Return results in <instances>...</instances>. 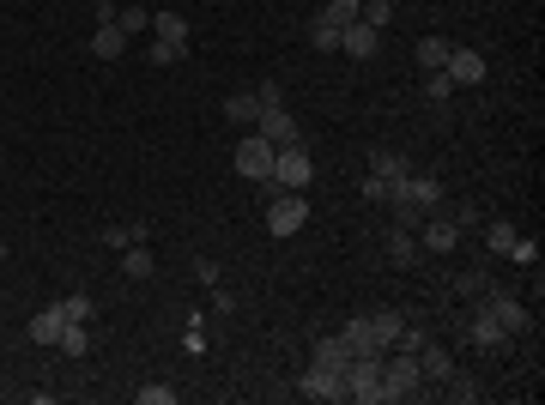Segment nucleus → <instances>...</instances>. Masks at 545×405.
<instances>
[{
    "instance_id": "nucleus-42",
    "label": "nucleus",
    "mask_w": 545,
    "mask_h": 405,
    "mask_svg": "<svg viewBox=\"0 0 545 405\" xmlns=\"http://www.w3.org/2000/svg\"><path fill=\"white\" fill-rule=\"evenodd\" d=\"M0 261H6V243H0Z\"/></svg>"
},
{
    "instance_id": "nucleus-5",
    "label": "nucleus",
    "mask_w": 545,
    "mask_h": 405,
    "mask_svg": "<svg viewBox=\"0 0 545 405\" xmlns=\"http://www.w3.org/2000/svg\"><path fill=\"white\" fill-rule=\"evenodd\" d=\"M273 152H279V145H267L261 133H242V145H237V176H249V182H273Z\"/></svg>"
},
{
    "instance_id": "nucleus-30",
    "label": "nucleus",
    "mask_w": 545,
    "mask_h": 405,
    "mask_svg": "<svg viewBox=\"0 0 545 405\" xmlns=\"http://www.w3.org/2000/svg\"><path fill=\"white\" fill-rule=\"evenodd\" d=\"M146 55H152L158 67H176L182 55H188V42H164V37H152V42H146Z\"/></svg>"
},
{
    "instance_id": "nucleus-35",
    "label": "nucleus",
    "mask_w": 545,
    "mask_h": 405,
    "mask_svg": "<svg viewBox=\"0 0 545 405\" xmlns=\"http://www.w3.org/2000/svg\"><path fill=\"white\" fill-rule=\"evenodd\" d=\"M61 315H67V321H91V297H85V290L61 297Z\"/></svg>"
},
{
    "instance_id": "nucleus-8",
    "label": "nucleus",
    "mask_w": 545,
    "mask_h": 405,
    "mask_svg": "<svg viewBox=\"0 0 545 405\" xmlns=\"http://www.w3.org/2000/svg\"><path fill=\"white\" fill-rule=\"evenodd\" d=\"M455 243H461V224L448 218V212H443V218L430 212V218L418 224V248H430V254H448V248H455Z\"/></svg>"
},
{
    "instance_id": "nucleus-25",
    "label": "nucleus",
    "mask_w": 545,
    "mask_h": 405,
    "mask_svg": "<svg viewBox=\"0 0 545 405\" xmlns=\"http://www.w3.org/2000/svg\"><path fill=\"white\" fill-rule=\"evenodd\" d=\"M340 339L352 345V357H363V351H382V345L370 339V321H363V315H358V321H345V327H340Z\"/></svg>"
},
{
    "instance_id": "nucleus-37",
    "label": "nucleus",
    "mask_w": 545,
    "mask_h": 405,
    "mask_svg": "<svg viewBox=\"0 0 545 405\" xmlns=\"http://www.w3.org/2000/svg\"><path fill=\"white\" fill-rule=\"evenodd\" d=\"M358 194H363L370 206H388V200H394V188H388L382 176H363V188H358Z\"/></svg>"
},
{
    "instance_id": "nucleus-6",
    "label": "nucleus",
    "mask_w": 545,
    "mask_h": 405,
    "mask_svg": "<svg viewBox=\"0 0 545 405\" xmlns=\"http://www.w3.org/2000/svg\"><path fill=\"white\" fill-rule=\"evenodd\" d=\"M255 133H261L267 145H303V133H297V115H291L285 103H267L261 115H255Z\"/></svg>"
},
{
    "instance_id": "nucleus-10",
    "label": "nucleus",
    "mask_w": 545,
    "mask_h": 405,
    "mask_svg": "<svg viewBox=\"0 0 545 405\" xmlns=\"http://www.w3.org/2000/svg\"><path fill=\"white\" fill-rule=\"evenodd\" d=\"M297 393H303V400H345V375H334V369L315 364V369L297 382Z\"/></svg>"
},
{
    "instance_id": "nucleus-23",
    "label": "nucleus",
    "mask_w": 545,
    "mask_h": 405,
    "mask_svg": "<svg viewBox=\"0 0 545 405\" xmlns=\"http://www.w3.org/2000/svg\"><path fill=\"white\" fill-rule=\"evenodd\" d=\"M55 351L85 357V351H91V327H85V321H67V327H61V339H55Z\"/></svg>"
},
{
    "instance_id": "nucleus-4",
    "label": "nucleus",
    "mask_w": 545,
    "mask_h": 405,
    "mask_svg": "<svg viewBox=\"0 0 545 405\" xmlns=\"http://www.w3.org/2000/svg\"><path fill=\"white\" fill-rule=\"evenodd\" d=\"M303 224H309V200H303L297 188H279V200L267 206V230L273 236H297Z\"/></svg>"
},
{
    "instance_id": "nucleus-14",
    "label": "nucleus",
    "mask_w": 545,
    "mask_h": 405,
    "mask_svg": "<svg viewBox=\"0 0 545 405\" xmlns=\"http://www.w3.org/2000/svg\"><path fill=\"white\" fill-rule=\"evenodd\" d=\"M473 345H479V351H497V345H509V333L497 327V315H491V308H479V315H473Z\"/></svg>"
},
{
    "instance_id": "nucleus-18",
    "label": "nucleus",
    "mask_w": 545,
    "mask_h": 405,
    "mask_svg": "<svg viewBox=\"0 0 545 405\" xmlns=\"http://www.w3.org/2000/svg\"><path fill=\"white\" fill-rule=\"evenodd\" d=\"M91 49H98V61H116V55H127V31L121 24H98Z\"/></svg>"
},
{
    "instance_id": "nucleus-16",
    "label": "nucleus",
    "mask_w": 545,
    "mask_h": 405,
    "mask_svg": "<svg viewBox=\"0 0 545 405\" xmlns=\"http://www.w3.org/2000/svg\"><path fill=\"white\" fill-rule=\"evenodd\" d=\"M370 176H382V182L394 188L406 176V158H400V152H388V145H376V152H370Z\"/></svg>"
},
{
    "instance_id": "nucleus-24",
    "label": "nucleus",
    "mask_w": 545,
    "mask_h": 405,
    "mask_svg": "<svg viewBox=\"0 0 545 405\" xmlns=\"http://www.w3.org/2000/svg\"><path fill=\"white\" fill-rule=\"evenodd\" d=\"M358 6H363V0H327V6L315 13V19H322V24H334V31H345V24H358Z\"/></svg>"
},
{
    "instance_id": "nucleus-26",
    "label": "nucleus",
    "mask_w": 545,
    "mask_h": 405,
    "mask_svg": "<svg viewBox=\"0 0 545 405\" xmlns=\"http://www.w3.org/2000/svg\"><path fill=\"white\" fill-rule=\"evenodd\" d=\"M152 37H164V42H188V19H182V13H152Z\"/></svg>"
},
{
    "instance_id": "nucleus-27",
    "label": "nucleus",
    "mask_w": 545,
    "mask_h": 405,
    "mask_svg": "<svg viewBox=\"0 0 545 405\" xmlns=\"http://www.w3.org/2000/svg\"><path fill=\"white\" fill-rule=\"evenodd\" d=\"M116 24H121V31H127V37H140L146 24H152V13H146L140 0H127V6H116Z\"/></svg>"
},
{
    "instance_id": "nucleus-38",
    "label": "nucleus",
    "mask_w": 545,
    "mask_h": 405,
    "mask_svg": "<svg viewBox=\"0 0 545 405\" xmlns=\"http://www.w3.org/2000/svg\"><path fill=\"white\" fill-rule=\"evenodd\" d=\"M424 345H430V333H424V327H400V339L388 345V351H424Z\"/></svg>"
},
{
    "instance_id": "nucleus-19",
    "label": "nucleus",
    "mask_w": 545,
    "mask_h": 405,
    "mask_svg": "<svg viewBox=\"0 0 545 405\" xmlns=\"http://www.w3.org/2000/svg\"><path fill=\"white\" fill-rule=\"evenodd\" d=\"M315 364L334 369V375H345V364H352V345H345V339H315Z\"/></svg>"
},
{
    "instance_id": "nucleus-15",
    "label": "nucleus",
    "mask_w": 545,
    "mask_h": 405,
    "mask_svg": "<svg viewBox=\"0 0 545 405\" xmlns=\"http://www.w3.org/2000/svg\"><path fill=\"white\" fill-rule=\"evenodd\" d=\"M255 115H261V97H255V91H237V97H224V122L255 127Z\"/></svg>"
},
{
    "instance_id": "nucleus-12",
    "label": "nucleus",
    "mask_w": 545,
    "mask_h": 405,
    "mask_svg": "<svg viewBox=\"0 0 545 405\" xmlns=\"http://www.w3.org/2000/svg\"><path fill=\"white\" fill-rule=\"evenodd\" d=\"M61 327H67V315H61V303H49V308H37V315H31V327H24V333H31L37 345H55Z\"/></svg>"
},
{
    "instance_id": "nucleus-39",
    "label": "nucleus",
    "mask_w": 545,
    "mask_h": 405,
    "mask_svg": "<svg viewBox=\"0 0 545 405\" xmlns=\"http://www.w3.org/2000/svg\"><path fill=\"white\" fill-rule=\"evenodd\" d=\"M509 261H515V266H540V243H522V236H515V248H509Z\"/></svg>"
},
{
    "instance_id": "nucleus-13",
    "label": "nucleus",
    "mask_w": 545,
    "mask_h": 405,
    "mask_svg": "<svg viewBox=\"0 0 545 405\" xmlns=\"http://www.w3.org/2000/svg\"><path fill=\"white\" fill-rule=\"evenodd\" d=\"M484 308L497 315V327H503V333H522V327H527V308L515 303L509 290H497V297H491V303H484Z\"/></svg>"
},
{
    "instance_id": "nucleus-22",
    "label": "nucleus",
    "mask_w": 545,
    "mask_h": 405,
    "mask_svg": "<svg viewBox=\"0 0 545 405\" xmlns=\"http://www.w3.org/2000/svg\"><path fill=\"white\" fill-rule=\"evenodd\" d=\"M448 49H455V42H448V37H424L418 49H412V55H418V67H424V73H443Z\"/></svg>"
},
{
    "instance_id": "nucleus-43",
    "label": "nucleus",
    "mask_w": 545,
    "mask_h": 405,
    "mask_svg": "<svg viewBox=\"0 0 545 405\" xmlns=\"http://www.w3.org/2000/svg\"><path fill=\"white\" fill-rule=\"evenodd\" d=\"M13 6H24V0H13Z\"/></svg>"
},
{
    "instance_id": "nucleus-32",
    "label": "nucleus",
    "mask_w": 545,
    "mask_h": 405,
    "mask_svg": "<svg viewBox=\"0 0 545 405\" xmlns=\"http://www.w3.org/2000/svg\"><path fill=\"white\" fill-rule=\"evenodd\" d=\"M309 42H315V49H322V55H340V31H334V24H309Z\"/></svg>"
},
{
    "instance_id": "nucleus-28",
    "label": "nucleus",
    "mask_w": 545,
    "mask_h": 405,
    "mask_svg": "<svg viewBox=\"0 0 545 405\" xmlns=\"http://www.w3.org/2000/svg\"><path fill=\"white\" fill-rule=\"evenodd\" d=\"M484 248H491V254H509V248H515V224H484Z\"/></svg>"
},
{
    "instance_id": "nucleus-21",
    "label": "nucleus",
    "mask_w": 545,
    "mask_h": 405,
    "mask_svg": "<svg viewBox=\"0 0 545 405\" xmlns=\"http://www.w3.org/2000/svg\"><path fill=\"white\" fill-rule=\"evenodd\" d=\"M152 266H158V261H152V248H146V243L121 248V272H127V279H152Z\"/></svg>"
},
{
    "instance_id": "nucleus-3",
    "label": "nucleus",
    "mask_w": 545,
    "mask_h": 405,
    "mask_svg": "<svg viewBox=\"0 0 545 405\" xmlns=\"http://www.w3.org/2000/svg\"><path fill=\"white\" fill-rule=\"evenodd\" d=\"M315 182V158H309V152H303V145H279V152H273V188H309Z\"/></svg>"
},
{
    "instance_id": "nucleus-2",
    "label": "nucleus",
    "mask_w": 545,
    "mask_h": 405,
    "mask_svg": "<svg viewBox=\"0 0 545 405\" xmlns=\"http://www.w3.org/2000/svg\"><path fill=\"white\" fill-rule=\"evenodd\" d=\"M418 357L412 351H394V357H382V405L388 400H412L418 393Z\"/></svg>"
},
{
    "instance_id": "nucleus-17",
    "label": "nucleus",
    "mask_w": 545,
    "mask_h": 405,
    "mask_svg": "<svg viewBox=\"0 0 545 405\" xmlns=\"http://www.w3.org/2000/svg\"><path fill=\"white\" fill-rule=\"evenodd\" d=\"M363 321H370V339H376V345H382V351H388V345H394V339H400V315H394V308H376V315H363Z\"/></svg>"
},
{
    "instance_id": "nucleus-7",
    "label": "nucleus",
    "mask_w": 545,
    "mask_h": 405,
    "mask_svg": "<svg viewBox=\"0 0 545 405\" xmlns=\"http://www.w3.org/2000/svg\"><path fill=\"white\" fill-rule=\"evenodd\" d=\"M443 73L455 79V91H461V85H484V55L455 42V49H448V61H443Z\"/></svg>"
},
{
    "instance_id": "nucleus-36",
    "label": "nucleus",
    "mask_w": 545,
    "mask_h": 405,
    "mask_svg": "<svg viewBox=\"0 0 545 405\" xmlns=\"http://www.w3.org/2000/svg\"><path fill=\"white\" fill-rule=\"evenodd\" d=\"M182 351H188V357H201V351H206V327H201V315H188V333H182Z\"/></svg>"
},
{
    "instance_id": "nucleus-33",
    "label": "nucleus",
    "mask_w": 545,
    "mask_h": 405,
    "mask_svg": "<svg viewBox=\"0 0 545 405\" xmlns=\"http://www.w3.org/2000/svg\"><path fill=\"white\" fill-rule=\"evenodd\" d=\"M424 97L448 103V97H455V79H448V73H424Z\"/></svg>"
},
{
    "instance_id": "nucleus-31",
    "label": "nucleus",
    "mask_w": 545,
    "mask_h": 405,
    "mask_svg": "<svg viewBox=\"0 0 545 405\" xmlns=\"http://www.w3.org/2000/svg\"><path fill=\"white\" fill-rule=\"evenodd\" d=\"M134 400L140 405H176V387L170 382H146V387H134Z\"/></svg>"
},
{
    "instance_id": "nucleus-20",
    "label": "nucleus",
    "mask_w": 545,
    "mask_h": 405,
    "mask_svg": "<svg viewBox=\"0 0 545 405\" xmlns=\"http://www.w3.org/2000/svg\"><path fill=\"white\" fill-rule=\"evenodd\" d=\"M388 261H400V266L418 261V230H400V224H394V230H388Z\"/></svg>"
},
{
    "instance_id": "nucleus-1",
    "label": "nucleus",
    "mask_w": 545,
    "mask_h": 405,
    "mask_svg": "<svg viewBox=\"0 0 545 405\" xmlns=\"http://www.w3.org/2000/svg\"><path fill=\"white\" fill-rule=\"evenodd\" d=\"M382 357H388V351H363V357L345 364V400L382 405Z\"/></svg>"
},
{
    "instance_id": "nucleus-34",
    "label": "nucleus",
    "mask_w": 545,
    "mask_h": 405,
    "mask_svg": "<svg viewBox=\"0 0 545 405\" xmlns=\"http://www.w3.org/2000/svg\"><path fill=\"white\" fill-rule=\"evenodd\" d=\"M448 400H455V405H473V400H479V382H466V375H448Z\"/></svg>"
},
{
    "instance_id": "nucleus-40",
    "label": "nucleus",
    "mask_w": 545,
    "mask_h": 405,
    "mask_svg": "<svg viewBox=\"0 0 545 405\" xmlns=\"http://www.w3.org/2000/svg\"><path fill=\"white\" fill-rule=\"evenodd\" d=\"M194 279H201V284H219V261H206V254H194Z\"/></svg>"
},
{
    "instance_id": "nucleus-29",
    "label": "nucleus",
    "mask_w": 545,
    "mask_h": 405,
    "mask_svg": "<svg viewBox=\"0 0 545 405\" xmlns=\"http://www.w3.org/2000/svg\"><path fill=\"white\" fill-rule=\"evenodd\" d=\"M358 19L370 24V31H388V19H394V0H363V6H358Z\"/></svg>"
},
{
    "instance_id": "nucleus-11",
    "label": "nucleus",
    "mask_w": 545,
    "mask_h": 405,
    "mask_svg": "<svg viewBox=\"0 0 545 405\" xmlns=\"http://www.w3.org/2000/svg\"><path fill=\"white\" fill-rule=\"evenodd\" d=\"M418 357V382H430V387H443L448 375H455V357H448L443 345H424V351H412Z\"/></svg>"
},
{
    "instance_id": "nucleus-9",
    "label": "nucleus",
    "mask_w": 545,
    "mask_h": 405,
    "mask_svg": "<svg viewBox=\"0 0 545 405\" xmlns=\"http://www.w3.org/2000/svg\"><path fill=\"white\" fill-rule=\"evenodd\" d=\"M376 49H382V31H370V24H345L340 31V55H352V61H370V55H376Z\"/></svg>"
},
{
    "instance_id": "nucleus-41",
    "label": "nucleus",
    "mask_w": 545,
    "mask_h": 405,
    "mask_svg": "<svg viewBox=\"0 0 545 405\" xmlns=\"http://www.w3.org/2000/svg\"><path fill=\"white\" fill-rule=\"evenodd\" d=\"M103 243H109V248H127V243H134V230H127V224H109V230H103Z\"/></svg>"
}]
</instances>
